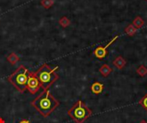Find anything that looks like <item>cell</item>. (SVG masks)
Here are the masks:
<instances>
[{
	"label": "cell",
	"mask_w": 147,
	"mask_h": 123,
	"mask_svg": "<svg viewBox=\"0 0 147 123\" xmlns=\"http://www.w3.org/2000/svg\"><path fill=\"white\" fill-rule=\"evenodd\" d=\"M31 105L42 116L47 117L57 109L59 102L52 95L49 89H47L31 102Z\"/></svg>",
	"instance_id": "1"
},
{
	"label": "cell",
	"mask_w": 147,
	"mask_h": 123,
	"mask_svg": "<svg viewBox=\"0 0 147 123\" xmlns=\"http://www.w3.org/2000/svg\"><path fill=\"white\" fill-rule=\"evenodd\" d=\"M58 68L59 66H56L55 68H51L47 63H44L35 72V75L40 80L41 88L43 90L48 89L59 79V74H56Z\"/></svg>",
	"instance_id": "2"
},
{
	"label": "cell",
	"mask_w": 147,
	"mask_h": 123,
	"mask_svg": "<svg viewBox=\"0 0 147 123\" xmlns=\"http://www.w3.org/2000/svg\"><path fill=\"white\" fill-rule=\"evenodd\" d=\"M28 74L29 72L28 68L23 65H20L18 68L8 77V81L14 86L17 91L24 92L28 87Z\"/></svg>",
	"instance_id": "3"
},
{
	"label": "cell",
	"mask_w": 147,
	"mask_h": 123,
	"mask_svg": "<svg viewBox=\"0 0 147 123\" xmlns=\"http://www.w3.org/2000/svg\"><path fill=\"white\" fill-rule=\"evenodd\" d=\"M92 110L81 100L77 101L68 110L69 116L76 123H84L92 116Z\"/></svg>",
	"instance_id": "4"
},
{
	"label": "cell",
	"mask_w": 147,
	"mask_h": 123,
	"mask_svg": "<svg viewBox=\"0 0 147 123\" xmlns=\"http://www.w3.org/2000/svg\"><path fill=\"white\" fill-rule=\"evenodd\" d=\"M41 88V85L40 83V80H38L37 76L35 75V73L29 72L28 74V87L27 90L31 94L37 93L40 89Z\"/></svg>",
	"instance_id": "5"
},
{
	"label": "cell",
	"mask_w": 147,
	"mask_h": 123,
	"mask_svg": "<svg viewBox=\"0 0 147 123\" xmlns=\"http://www.w3.org/2000/svg\"><path fill=\"white\" fill-rule=\"evenodd\" d=\"M119 38V36L117 35V36H115L114 39H112L111 40H110V42L109 43H108L107 44V45H105L104 47L103 46H99V47H97V48H96L95 49V51H94V55L97 57V58H99V59H103L107 55H108V48L117 39Z\"/></svg>",
	"instance_id": "6"
},
{
	"label": "cell",
	"mask_w": 147,
	"mask_h": 123,
	"mask_svg": "<svg viewBox=\"0 0 147 123\" xmlns=\"http://www.w3.org/2000/svg\"><path fill=\"white\" fill-rule=\"evenodd\" d=\"M126 63H127L126 60L121 56L117 57L113 62V65L115 66L118 69H123V68L126 66Z\"/></svg>",
	"instance_id": "7"
},
{
	"label": "cell",
	"mask_w": 147,
	"mask_h": 123,
	"mask_svg": "<svg viewBox=\"0 0 147 123\" xmlns=\"http://www.w3.org/2000/svg\"><path fill=\"white\" fill-rule=\"evenodd\" d=\"M90 89H91V92L93 93L98 95V94H101L102 92V91L104 89V86H103V84H102L100 82H95L91 85Z\"/></svg>",
	"instance_id": "8"
},
{
	"label": "cell",
	"mask_w": 147,
	"mask_h": 123,
	"mask_svg": "<svg viewBox=\"0 0 147 123\" xmlns=\"http://www.w3.org/2000/svg\"><path fill=\"white\" fill-rule=\"evenodd\" d=\"M112 71H113V68H111V67L109 66L108 64H103L99 69V72L102 74L103 77H108Z\"/></svg>",
	"instance_id": "9"
},
{
	"label": "cell",
	"mask_w": 147,
	"mask_h": 123,
	"mask_svg": "<svg viewBox=\"0 0 147 123\" xmlns=\"http://www.w3.org/2000/svg\"><path fill=\"white\" fill-rule=\"evenodd\" d=\"M6 59H7V61H8L10 64L15 65L16 63H17V62H19L20 57H19L18 55L16 54V53H10L9 55H8V56L6 57Z\"/></svg>",
	"instance_id": "10"
},
{
	"label": "cell",
	"mask_w": 147,
	"mask_h": 123,
	"mask_svg": "<svg viewBox=\"0 0 147 123\" xmlns=\"http://www.w3.org/2000/svg\"><path fill=\"white\" fill-rule=\"evenodd\" d=\"M133 25H134L137 29L141 28V27L145 25V21H144L140 16H137V17L134 20Z\"/></svg>",
	"instance_id": "11"
},
{
	"label": "cell",
	"mask_w": 147,
	"mask_h": 123,
	"mask_svg": "<svg viewBox=\"0 0 147 123\" xmlns=\"http://www.w3.org/2000/svg\"><path fill=\"white\" fill-rule=\"evenodd\" d=\"M125 33L128 36H134L137 33V28L133 24H130L125 28Z\"/></svg>",
	"instance_id": "12"
},
{
	"label": "cell",
	"mask_w": 147,
	"mask_h": 123,
	"mask_svg": "<svg viewBox=\"0 0 147 123\" xmlns=\"http://www.w3.org/2000/svg\"><path fill=\"white\" fill-rule=\"evenodd\" d=\"M136 73H137L140 76L144 77V76H146L147 74V68L146 66H144V65H141V66H140V67L137 68Z\"/></svg>",
	"instance_id": "13"
},
{
	"label": "cell",
	"mask_w": 147,
	"mask_h": 123,
	"mask_svg": "<svg viewBox=\"0 0 147 123\" xmlns=\"http://www.w3.org/2000/svg\"><path fill=\"white\" fill-rule=\"evenodd\" d=\"M59 25H60L62 27H67L71 24V21H70V20H69L66 16H63L62 18L59 19Z\"/></svg>",
	"instance_id": "14"
},
{
	"label": "cell",
	"mask_w": 147,
	"mask_h": 123,
	"mask_svg": "<svg viewBox=\"0 0 147 123\" xmlns=\"http://www.w3.org/2000/svg\"><path fill=\"white\" fill-rule=\"evenodd\" d=\"M54 3L53 0H41L40 1V4L42 5V7H44L45 9H49L51 8Z\"/></svg>",
	"instance_id": "15"
},
{
	"label": "cell",
	"mask_w": 147,
	"mask_h": 123,
	"mask_svg": "<svg viewBox=\"0 0 147 123\" xmlns=\"http://www.w3.org/2000/svg\"><path fill=\"white\" fill-rule=\"evenodd\" d=\"M140 104L147 111V93L140 100Z\"/></svg>",
	"instance_id": "16"
},
{
	"label": "cell",
	"mask_w": 147,
	"mask_h": 123,
	"mask_svg": "<svg viewBox=\"0 0 147 123\" xmlns=\"http://www.w3.org/2000/svg\"><path fill=\"white\" fill-rule=\"evenodd\" d=\"M19 123H31L28 120H27V119H22V120H21Z\"/></svg>",
	"instance_id": "17"
},
{
	"label": "cell",
	"mask_w": 147,
	"mask_h": 123,
	"mask_svg": "<svg viewBox=\"0 0 147 123\" xmlns=\"http://www.w3.org/2000/svg\"><path fill=\"white\" fill-rule=\"evenodd\" d=\"M0 123H5V121L3 120V118L0 117Z\"/></svg>",
	"instance_id": "18"
},
{
	"label": "cell",
	"mask_w": 147,
	"mask_h": 123,
	"mask_svg": "<svg viewBox=\"0 0 147 123\" xmlns=\"http://www.w3.org/2000/svg\"><path fill=\"white\" fill-rule=\"evenodd\" d=\"M140 123H147V122L146 120H142L141 122H140Z\"/></svg>",
	"instance_id": "19"
}]
</instances>
